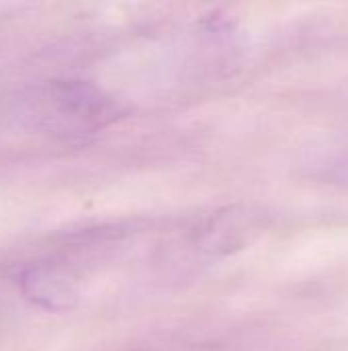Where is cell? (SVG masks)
<instances>
[{
    "label": "cell",
    "instance_id": "1",
    "mask_svg": "<svg viewBox=\"0 0 348 351\" xmlns=\"http://www.w3.org/2000/svg\"><path fill=\"white\" fill-rule=\"evenodd\" d=\"M115 105L90 84L57 82L41 99L37 115L62 134H84L103 128L115 117Z\"/></svg>",
    "mask_w": 348,
    "mask_h": 351
},
{
    "label": "cell",
    "instance_id": "2",
    "mask_svg": "<svg viewBox=\"0 0 348 351\" xmlns=\"http://www.w3.org/2000/svg\"><path fill=\"white\" fill-rule=\"evenodd\" d=\"M23 290L33 302L47 308H66L76 296V280L59 265H35L23 276Z\"/></svg>",
    "mask_w": 348,
    "mask_h": 351
}]
</instances>
